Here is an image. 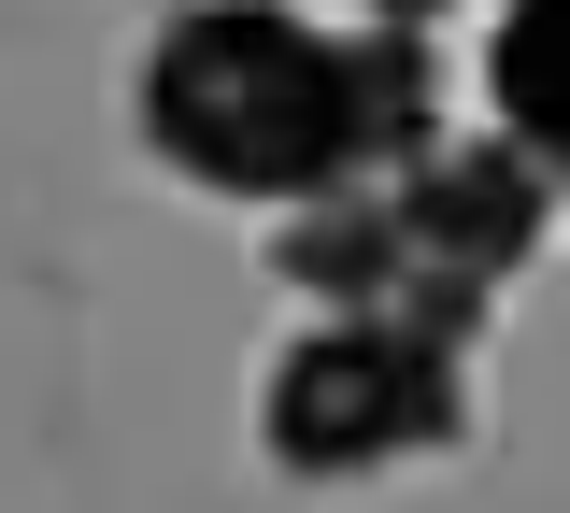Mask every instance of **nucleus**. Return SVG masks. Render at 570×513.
<instances>
[{
  "label": "nucleus",
  "instance_id": "obj_7",
  "mask_svg": "<svg viewBox=\"0 0 570 513\" xmlns=\"http://www.w3.org/2000/svg\"><path fill=\"white\" fill-rule=\"evenodd\" d=\"M371 14H400V29H428V14H442V0H371Z\"/></svg>",
  "mask_w": 570,
  "mask_h": 513
},
{
  "label": "nucleus",
  "instance_id": "obj_3",
  "mask_svg": "<svg viewBox=\"0 0 570 513\" xmlns=\"http://www.w3.org/2000/svg\"><path fill=\"white\" fill-rule=\"evenodd\" d=\"M400 215H414V257H456V272H528V243L557 228V157L485 129V144H428L400 171Z\"/></svg>",
  "mask_w": 570,
  "mask_h": 513
},
{
  "label": "nucleus",
  "instance_id": "obj_4",
  "mask_svg": "<svg viewBox=\"0 0 570 513\" xmlns=\"http://www.w3.org/2000/svg\"><path fill=\"white\" fill-rule=\"evenodd\" d=\"M272 272L299 299H328V314H385L400 272H414V215H400V186H328V200H285V243Z\"/></svg>",
  "mask_w": 570,
  "mask_h": 513
},
{
  "label": "nucleus",
  "instance_id": "obj_2",
  "mask_svg": "<svg viewBox=\"0 0 570 513\" xmlns=\"http://www.w3.org/2000/svg\"><path fill=\"white\" fill-rule=\"evenodd\" d=\"M471 428V357L428 343L414 314H328L272 357V399H257V442L299 485H356L385 456H442Z\"/></svg>",
  "mask_w": 570,
  "mask_h": 513
},
{
  "label": "nucleus",
  "instance_id": "obj_1",
  "mask_svg": "<svg viewBox=\"0 0 570 513\" xmlns=\"http://www.w3.org/2000/svg\"><path fill=\"white\" fill-rule=\"evenodd\" d=\"M142 144L214 200H328L385 171L356 43L299 29L285 0H186L142 43Z\"/></svg>",
  "mask_w": 570,
  "mask_h": 513
},
{
  "label": "nucleus",
  "instance_id": "obj_6",
  "mask_svg": "<svg viewBox=\"0 0 570 513\" xmlns=\"http://www.w3.org/2000/svg\"><path fill=\"white\" fill-rule=\"evenodd\" d=\"M485 286H499V272H456V257H414L385 314H414L428 343H456V357H471V343H485Z\"/></svg>",
  "mask_w": 570,
  "mask_h": 513
},
{
  "label": "nucleus",
  "instance_id": "obj_5",
  "mask_svg": "<svg viewBox=\"0 0 570 513\" xmlns=\"http://www.w3.org/2000/svg\"><path fill=\"white\" fill-rule=\"evenodd\" d=\"M485 100L513 144H542L570 171V0H499V43H485Z\"/></svg>",
  "mask_w": 570,
  "mask_h": 513
}]
</instances>
